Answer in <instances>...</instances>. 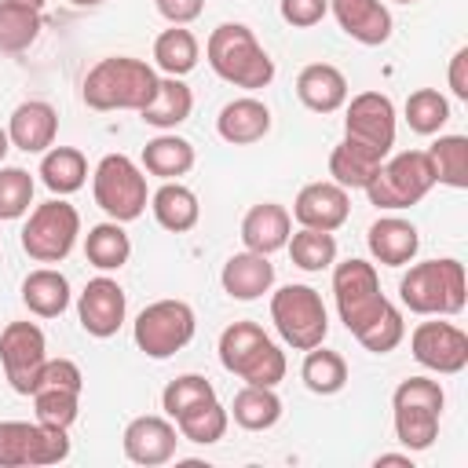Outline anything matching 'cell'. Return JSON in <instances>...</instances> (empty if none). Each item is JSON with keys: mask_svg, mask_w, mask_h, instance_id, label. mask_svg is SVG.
Wrapping results in <instances>:
<instances>
[{"mask_svg": "<svg viewBox=\"0 0 468 468\" xmlns=\"http://www.w3.org/2000/svg\"><path fill=\"white\" fill-rule=\"evenodd\" d=\"M223 292L230 300H260L271 285H274V263L263 256V252H234L227 263H223Z\"/></svg>", "mask_w": 468, "mask_h": 468, "instance_id": "cb8c5ba5", "label": "cell"}, {"mask_svg": "<svg viewBox=\"0 0 468 468\" xmlns=\"http://www.w3.org/2000/svg\"><path fill=\"white\" fill-rule=\"evenodd\" d=\"M300 377L307 384V391L314 395H336L344 384H347V362L340 351H329V347H311L303 366H300Z\"/></svg>", "mask_w": 468, "mask_h": 468, "instance_id": "e575fe53", "label": "cell"}, {"mask_svg": "<svg viewBox=\"0 0 468 468\" xmlns=\"http://www.w3.org/2000/svg\"><path fill=\"white\" fill-rule=\"evenodd\" d=\"M69 457L66 428L40 420H0V468H40Z\"/></svg>", "mask_w": 468, "mask_h": 468, "instance_id": "8fae6325", "label": "cell"}, {"mask_svg": "<svg viewBox=\"0 0 468 468\" xmlns=\"http://www.w3.org/2000/svg\"><path fill=\"white\" fill-rule=\"evenodd\" d=\"M285 249H289V256L300 271H325V267L336 263V238L329 230L300 227L296 234H289Z\"/></svg>", "mask_w": 468, "mask_h": 468, "instance_id": "f35d334b", "label": "cell"}, {"mask_svg": "<svg viewBox=\"0 0 468 468\" xmlns=\"http://www.w3.org/2000/svg\"><path fill=\"white\" fill-rule=\"evenodd\" d=\"M344 139L362 143L380 157H388V150L395 146V102L384 91H358L347 102Z\"/></svg>", "mask_w": 468, "mask_h": 468, "instance_id": "5bb4252c", "label": "cell"}, {"mask_svg": "<svg viewBox=\"0 0 468 468\" xmlns=\"http://www.w3.org/2000/svg\"><path fill=\"white\" fill-rule=\"evenodd\" d=\"M395 4H413V0H395Z\"/></svg>", "mask_w": 468, "mask_h": 468, "instance_id": "db71d44e", "label": "cell"}, {"mask_svg": "<svg viewBox=\"0 0 468 468\" xmlns=\"http://www.w3.org/2000/svg\"><path fill=\"white\" fill-rule=\"evenodd\" d=\"M278 11H282V18H285L289 26H296V29H311V26H318V22L325 18L329 0H282Z\"/></svg>", "mask_w": 468, "mask_h": 468, "instance_id": "bcb514c9", "label": "cell"}, {"mask_svg": "<svg viewBox=\"0 0 468 468\" xmlns=\"http://www.w3.org/2000/svg\"><path fill=\"white\" fill-rule=\"evenodd\" d=\"M150 208H154V219L172 230V234H186L197 227L201 219V205H197V194L176 179H165V186H157V194L150 197Z\"/></svg>", "mask_w": 468, "mask_h": 468, "instance_id": "484cf974", "label": "cell"}, {"mask_svg": "<svg viewBox=\"0 0 468 468\" xmlns=\"http://www.w3.org/2000/svg\"><path fill=\"white\" fill-rule=\"evenodd\" d=\"M15 4H26V7H37V11H40L48 0H15Z\"/></svg>", "mask_w": 468, "mask_h": 468, "instance_id": "816d5d0a", "label": "cell"}, {"mask_svg": "<svg viewBox=\"0 0 468 468\" xmlns=\"http://www.w3.org/2000/svg\"><path fill=\"white\" fill-rule=\"evenodd\" d=\"M208 399H216V388H212L201 373H183V377H176V380L165 384V391H161V410H165L168 420H176V417H183L186 410H194V406H201V402H208Z\"/></svg>", "mask_w": 468, "mask_h": 468, "instance_id": "60d3db41", "label": "cell"}, {"mask_svg": "<svg viewBox=\"0 0 468 468\" xmlns=\"http://www.w3.org/2000/svg\"><path fill=\"white\" fill-rule=\"evenodd\" d=\"M208 66L216 69V77H223L234 88H267L274 80V58L263 51V44L256 40V33L241 22H223L212 29L208 44H205Z\"/></svg>", "mask_w": 468, "mask_h": 468, "instance_id": "7a4b0ae2", "label": "cell"}, {"mask_svg": "<svg viewBox=\"0 0 468 468\" xmlns=\"http://www.w3.org/2000/svg\"><path fill=\"white\" fill-rule=\"evenodd\" d=\"M271 322H274L278 336L296 351L318 347L329 333L325 303L311 285H282L271 296Z\"/></svg>", "mask_w": 468, "mask_h": 468, "instance_id": "8992f818", "label": "cell"}, {"mask_svg": "<svg viewBox=\"0 0 468 468\" xmlns=\"http://www.w3.org/2000/svg\"><path fill=\"white\" fill-rule=\"evenodd\" d=\"M22 303L37 318H58L69 307V282L55 267H37L22 278Z\"/></svg>", "mask_w": 468, "mask_h": 468, "instance_id": "83f0119b", "label": "cell"}, {"mask_svg": "<svg viewBox=\"0 0 468 468\" xmlns=\"http://www.w3.org/2000/svg\"><path fill=\"white\" fill-rule=\"evenodd\" d=\"M194 329H197V318L186 300H154L139 311L132 336L146 358H172L194 340Z\"/></svg>", "mask_w": 468, "mask_h": 468, "instance_id": "9c48e42d", "label": "cell"}, {"mask_svg": "<svg viewBox=\"0 0 468 468\" xmlns=\"http://www.w3.org/2000/svg\"><path fill=\"white\" fill-rule=\"evenodd\" d=\"M157 73L143 58L132 55H110L99 58L84 77V102L91 110H143L157 91Z\"/></svg>", "mask_w": 468, "mask_h": 468, "instance_id": "6da1fadb", "label": "cell"}, {"mask_svg": "<svg viewBox=\"0 0 468 468\" xmlns=\"http://www.w3.org/2000/svg\"><path fill=\"white\" fill-rule=\"evenodd\" d=\"M377 464H410V453H380Z\"/></svg>", "mask_w": 468, "mask_h": 468, "instance_id": "681fc988", "label": "cell"}, {"mask_svg": "<svg viewBox=\"0 0 468 468\" xmlns=\"http://www.w3.org/2000/svg\"><path fill=\"white\" fill-rule=\"evenodd\" d=\"M91 194H95V205L110 219L132 223L146 208V176L132 157L106 154L91 172Z\"/></svg>", "mask_w": 468, "mask_h": 468, "instance_id": "52a82bcc", "label": "cell"}, {"mask_svg": "<svg viewBox=\"0 0 468 468\" xmlns=\"http://www.w3.org/2000/svg\"><path fill=\"white\" fill-rule=\"evenodd\" d=\"M7 150H11V139H7V128H0V161L7 157Z\"/></svg>", "mask_w": 468, "mask_h": 468, "instance_id": "f907efd6", "label": "cell"}, {"mask_svg": "<svg viewBox=\"0 0 468 468\" xmlns=\"http://www.w3.org/2000/svg\"><path fill=\"white\" fill-rule=\"evenodd\" d=\"M84 179H88V161H84V154L77 146H51V150H44V157H40V183L51 194H58V197L77 194L84 186Z\"/></svg>", "mask_w": 468, "mask_h": 468, "instance_id": "f546056e", "label": "cell"}, {"mask_svg": "<svg viewBox=\"0 0 468 468\" xmlns=\"http://www.w3.org/2000/svg\"><path fill=\"white\" fill-rule=\"evenodd\" d=\"M442 388L431 377H410L395 388L391 395V413H395V439L417 453L428 450L439 435V417H442Z\"/></svg>", "mask_w": 468, "mask_h": 468, "instance_id": "5b68a950", "label": "cell"}, {"mask_svg": "<svg viewBox=\"0 0 468 468\" xmlns=\"http://www.w3.org/2000/svg\"><path fill=\"white\" fill-rule=\"evenodd\" d=\"M80 234V216L69 201L51 197L44 205H37L22 227V249L29 260L37 263H62Z\"/></svg>", "mask_w": 468, "mask_h": 468, "instance_id": "30bf717a", "label": "cell"}, {"mask_svg": "<svg viewBox=\"0 0 468 468\" xmlns=\"http://www.w3.org/2000/svg\"><path fill=\"white\" fill-rule=\"evenodd\" d=\"M424 154H428L435 183L453 186V190L468 186V139L464 135H439Z\"/></svg>", "mask_w": 468, "mask_h": 468, "instance_id": "d6a6232c", "label": "cell"}, {"mask_svg": "<svg viewBox=\"0 0 468 468\" xmlns=\"http://www.w3.org/2000/svg\"><path fill=\"white\" fill-rule=\"evenodd\" d=\"M33 205V176L26 168H0V219H22Z\"/></svg>", "mask_w": 468, "mask_h": 468, "instance_id": "ee69618b", "label": "cell"}, {"mask_svg": "<svg viewBox=\"0 0 468 468\" xmlns=\"http://www.w3.org/2000/svg\"><path fill=\"white\" fill-rule=\"evenodd\" d=\"M190 110H194V91H190L179 77H161L154 99L139 110V117H143V124L168 132V128L183 124V121L190 117Z\"/></svg>", "mask_w": 468, "mask_h": 468, "instance_id": "4316f807", "label": "cell"}, {"mask_svg": "<svg viewBox=\"0 0 468 468\" xmlns=\"http://www.w3.org/2000/svg\"><path fill=\"white\" fill-rule=\"evenodd\" d=\"M219 362L245 384L278 388L285 380V355L256 322H234L219 333Z\"/></svg>", "mask_w": 468, "mask_h": 468, "instance_id": "277c9868", "label": "cell"}, {"mask_svg": "<svg viewBox=\"0 0 468 468\" xmlns=\"http://www.w3.org/2000/svg\"><path fill=\"white\" fill-rule=\"evenodd\" d=\"M227 424H230V413L219 406V399H208L194 410H186L183 417H176V428H179V439L186 442H197V446H212L227 435Z\"/></svg>", "mask_w": 468, "mask_h": 468, "instance_id": "8d00e7d4", "label": "cell"}, {"mask_svg": "<svg viewBox=\"0 0 468 468\" xmlns=\"http://www.w3.org/2000/svg\"><path fill=\"white\" fill-rule=\"evenodd\" d=\"M216 132L230 146H252L271 132V110L252 95L230 99L216 117Z\"/></svg>", "mask_w": 468, "mask_h": 468, "instance_id": "44dd1931", "label": "cell"}, {"mask_svg": "<svg viewBox=\"0 0 468 468\" xmlns=\"http://www.w3.org/2000/svg\"><path fill=\"white\" fill-rule=\"evenodd\" d=\"M121 442H124V457H128V461L146 464V468H157V464H168V461L176 457L179 428H176L168 417L146 413V417L128 420Z\"/></svg>", "mask_w": 468, "mask_h": 468, "instance_id": "e0dca14e", "label": "cell"}, {"mask_svg": "<svg viewBox=\"0 0 468 468\" xmlns=\"http://www.w3.org/2000/svg\"><path fill=\"white\" fill-rule=\"evenodd\" d=\"M431 186H435V176H431L428 154L424 150H402L391 161H380L366 194H369V205L399 212V208L417 205Z\"/></svg>", "mask_w": 468, "mask_h": 468, "instance_id": "ba28073f", "label": "cell"}, {"mask_svg": "<svg viewBox=\"0 0 468 468\" xmlns=\"http://www.w3.org/2000/svg\"><path fill=\"white\" fill-rule=\"evenodd\" d=\"M154 62L168 77H183L197 66V37L186 26H172L154 40Z\"/></svg>", "mask_w": 468, "mask_h": 468, "instance_id": "d590c367", "label": "cell"}, {"mask_svg": "<svg viewBox=\"0 0 468 468\" xmlns=\"http://www.w3.org/2000/svg\"><path fill=\"white\" fill-rule=\"evenodd\" d=\"M0 362L4 377L18 395H33L37 377L48 362V340L37 322H7L0 329Z\"/></svg>", "mask_w": 468, "mask_h": 468, "instance_id": "4fadbf2b", "label": "cell"}, {"mask_svg": "<svg viewBox=\"0 0 468 468\" xmlns=\"http://www.w3.org/2000/svg\"><path fill=\"white\" fill-rule=\"evenodd\" d=\"M33 410H37V420L40 424H51V428H69L80 413V391H69V388H37L33 391Z\"/></svg>", "mask_w": 468, "mask_h": 468, "instance_id": "b9f144b4", "label": "cell"}, {"mask_svg": "<svg viewBox=\"0 0 468 468\" xmlns=\"http://www.w3.org/2000/svg\"><path fill=\"white\" fill-rule=\"evenodd\" d=\"M296 95L314 113H333L347 102V77L329 62H311L296 77Z\"/></svg>", "mask_w": 468, "mask_h": 468, "instance_id": "d4e9b609", "label": "cell"}, {"mask_svg": "<svg viewBox=\"0 0 468 468\" xmlns=\"http://www.w3.org/2000/svg\"><path fill=\"white\" fill-rule=\"evenodd\" d=\"M55 135H58V113L51 102L44 99H29V102H18L11 121H7V139L11 146L26 150V154H44L55 146Z\"/></svg>", "mask_w": 468, "mask_h": 468, "instance_id": "d6986e66", "label": "cell"}, {"mask_svg": "<svg viewBox=\"0 0 468 468\" xmlns=\"http://www.w3.org/2000/svg\"><path fill=\"white\" fill-rule=\"evenodd\" d=\"M446 121H450V102H446L442 91H435V88L410 91V99H406V124L417 135H435V132H442Z\"/></svg>", "mask_w": 468, "mask_h": 468, "instance_id": "ab89813d", "label": "cell"}, {"mask_svg": "<svg viewBox=\"0 0 468 468\" xmlns=\"http://www.w3.org/2000/svg\"><path fill=\"white\" fill-rule=\"evenodd\" d=\"M450 91L457 99H468V48H461L450 58Z\"/></svg>", "mask_w": 468, "mask_h": 468, "instance_id": "c3c4849f", "label": "cell"}, {"mask_svg": "<svg viewBox=\"0 0 468 468\" xmlns=\"http://www.w3.org/2000/svg\"><path fill=\"white\" fill-rule=\"evenodd\" d=\"M124 311H128L124 289H121L113 278H106V274L91 278V282L84 285L80 300H77L80 329H84L88 336H99V340L113 336V333L124 325Z\"/></svg>", "mask_w": 468, "mask_h": 468, "instance_id": "2e32d148", "label": "cell"}, {"mask_svg": "<svg viewBox=\"0 0 468 468\" xmlns=\"http://www.w3.org/2000/svg\"><path fill=\"white\" fill-rule=\"evenodd\" d=\"M292 216L300 227H311V230H336L347 223L351 216V197L340 183H307L296 201H292Z\"/></svg>", "mask_w": 468, "mask_h": 468, "instance_id": "ac0fdd59", "label": "cell"}, {"mask_svg": "<svg viewBox=\"0 0 468 468\" xmlns=\"http://www.w3.org/2000/svg\"><path fill=\"white\" fill-rule=\"evenodd\" d=\"M154 4H157L161 18H168L172 26H186L205 11V0H154Z\"/></svg>", "mask_w": 468, "mask_h": 468, "instance_id": "7dc6e473", "label": "cell"}, {"mask_svg": "<svg viewBox=\"0 0 468 468\" xmlns=\"http://www.w3.org/2000/svg\"><path fill=\"white\" fill-rule=\"evenodd\" d=\"M366 245H369V252H373L377 263H384V267H406L417 256L420 238H417V227L410 219H402V216H380L369 227Z\"/></svg>", "mask_w": 468, "mask_h": 468, "instance_id": "603a6c76", "label": "cell"}, {"mask_svg": "<svg viewBox=\"0 0 468 468\" xmlns=\"http://www.w3.org/2000/svg\"><path fill=\"white\" fill-rule=\"evenodd\" d=\"M329 11L340 29L366 48H377L391 37V11L384 0H329Z\"/></svg>", "mask_w": 468, "mask_h": 468, "instance_id": "ffe728a7", "label": "cell"}, {"mask_svg": "<svg viewBox=\"0 0 468 468\" xmlns=\"http://www.w3.org/2000/svg\"><path fill=\"white\" fill-rule=\"evenodd\" d=\"M402 336H406V322H402V311H399L395 303H388L362 333H355V340H358L366 351H373V355L395 351V347L402 344Z\"/></svg>", "mask_w": 468, "mask_h": 468, "instance_id": "7bdbcfd3", "label": "cell"}, {"mask_svg": "<svg viewBox=\"0 0 468 468\" xmlns=\"http://www.w3.org/2000/svg\"><path fill=\"white\" fill-rule=\"evenodd\" d=\"M230 417L245 428V431H267L282 420V399L274 395V388H260V384H245L234 395Z\"/></svg>", "mask_w": 468, "mask_h": 468, "instance_id": "1f68e13d", "label": "cell"}, {"mask_svg": "<svg viewBox=\"0 0 468 468\" xmlns=\"http://www.w3.org/2000/svg\"><path fill=\"white\" fill-rule=\"evenodd\" d=\"M289 234H292V216H289L285 205H274V201L252 205L241 219V241H245L249 252L271 256V252L285 249Z\"/></svg>", "mask_w": 468, "mask_h": 468, "instance_id": "7402d4cb", "label": "cell"}, {"mask_svg": "<svg viewBox=\"0 0 468 468\" xmlns=\"http://www.w3.org/2000/svg\"><path fill=\"white\" fill-rule=\"evenodd\" d=\"M84 256L99 271H121L128 263V256H132V241H128V234H124V227L117 219L95 223L88 230V238H84Z\"/></svg>", "mask_w": 468, "mask_h": 468, "instance_id": "836d02e7", "label": "cell"}, {"mask_svg": "<svg viewBox=\"0 0 468 468\" xmlns=\"http://www.w3.org/2000/svg\"><path fill=\"white\" fill-rule=\"evenodd\" d=\"M399 300L413 314H461L468 300L461 260H424L413 263L399 282Z\"/></svg>", "mask_w": 468, "mask_h": 468, "instance_id": "3957f363", "label": "cell"}, {"mask_svg": "<svg viewBox=\"0 0 468 468\" xmlns=\"http://www.w3.org/2000/svg\"><path fill=\"white\" fill-rule=\"evenodd\" d=\"M333 296L347 333H362L391 300L380 292L377 271L366 260H344L333 267Z\"/></svg>", "mask_w": 468, "mask_h": 468, "instance_id": "7c38bea8", "label": "cell"}, {"mask_svg": "<svg viewBox=\"0 0 468 468\" xmlns=\"http://www.w3.org/2000/svg\"><path fill=\"white\" fill-rule=\"evenodd\" d=\"M380 161H384V157H380L377 150L344 139V143H336L333 154H329V176H333V183H340L344 190H366L369 179L377 176Z\"/></svg>", "mask_w": 468, "mask_h": 468, "instance_id": "f1b7e54d", "label": "cell"}, {"mask_svg": "<svg viewBox=\"0 0 468 468\" xmlns=\"http://www.w3.org/2000/svg\"><path fill=\"white\" fill-rule=\"evenodd\" d=\"M143 168L161 179H179L194 168V146L183 135H154L143 146Z\"/></svg>", "mask_w": 468, "mask_h": 468, "instance_id": "4dcf8cb0", "label": "cell"}, {"mask_svg": "<svg viewBox=\"0 0 468 468\" xmlns=\"http://www.w3.org/2000/svg\"><path fill=\"white\" fill-rule=\"evenodd\" d=\"M69 4H77V7H95V4H102V0H69Z\"/></svg>", "mask_w": 468, "mask_h": 468, "instance_id": "f5cc1de1", "label": "cell"}, {"mask_svg": "<svg viewBox=\"0 0 468 468\" xmlns=\"http://www.w3.org/2000/svg\"><path fill=\"white\" fill-rule=\"evenodd\" d=\"M37 388H69V391H80L84 388V373H80V366L73 358H48L44 369H40V377H37Z\"/></svg>", "mask_w": 468, "mask_h": 468, "instance_id": "f6af8a7d", "label": "cell"}, {"mask_svg": "<svg viewBox=\"0 0 468 468\" xmlns=\"http://www.w3.org/2000/svg\"><path fill=\"white\" fill-rule=\"evenodd\" d=\"M410 351L431 373H461L468 366V336L453 322H420L410 336Z\"/></svg>", "mask_w": 468, "mask_h": 468, "instance_id": "9a60e30c", "label": "cell"}, {"mask_svg": "<svg viewBox=\"0 0 468 468\" xmlns=\"http://www.w3.org/2000/svg\"><path fill=\"white\" fill-rule=\"evenodd\" d=\"M37 37H40V11L15 0H0V51L18 55Z\"/></svg>", "mask_w": 468, "mask_h": 468, "instance_id": "74e56055", "label": "cell"}]
</instances>
